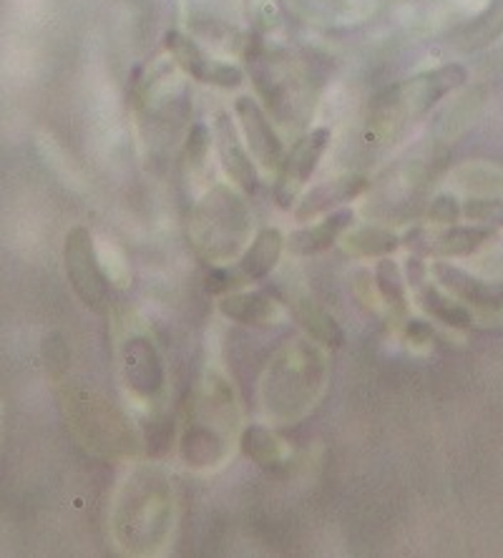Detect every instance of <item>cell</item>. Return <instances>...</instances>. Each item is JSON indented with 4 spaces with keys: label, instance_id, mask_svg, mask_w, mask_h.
I'll list each match as a JSON object with an SVG mask.
<instances>
[{
    "label": "cell",
    "instance_id": "obj_1",
    "mask_svg": "<svg viewBox=\"0 0 503 558\" xmlns=\"http://www.w3.org/2000/svg\"><path fill=\"white\" fill-rule=\"evenodd\" d=\"M468 81V71L460 63H445L435 71L418 73V76L400 81L375 98L370 106V126L373 131H398L416 124L433 111L441 98L456 92Z\"/></svg>",
    "mask_w": 503,
    "mask_h": 558
},
{
    "label": "cell",
    "instance_id": "obj_2",
    "mask_svg": "<svg viewBox=\"0 0 503 558\" xmlns=\"http://www.w3.org/2000/svg\"><path fill=\"white\" fill-rule=\"evenodd\" d=\"M63 262L65 275H69V282L73 292L79 294V300L88 310L106 312V305H109V279L104 275L98 252L94 247V236L86 227H73L65 234Z\"/></svg>",
    "mask_w": 503,
    "mask_h": 558
},
{
    "label": "cell",
    "instance_id": "obj_3",
    "mask_svg": "<svg viewBox=\"0 0 503 558\" xmlns=\"http://www.w3.org/2000/svg\"><path fill=\"white\" fill-rule=\"evenodd\" d=\"M327 142L330 129H315L312 134L302 136L300 142L292 146V151L285 156V161L279 163V174L275 184V199L279 207H292L300 189L310 182L312 174H315L318 163L327 149Z\"/></svg>",
    "mask_w": 503,
    "mask_h": 558
},
{
    "label": "cell",
    "instance_id": "obj_4",
    "mask_svg": "<svg viewBox=\"0 0 503 558\" xmlns=\"http://www.w3.org/2000/svg\"><path fill=\"white\" fill-rule=\"evenodd\" d=\"M167 48L171 59H175L181 69L189 73V76L202 81V84H212L219 88H237L242 84L244 76L237 65L209 59V56L204 53L192 38L181 36L177 31L167 33Z\"/></svg>",
    "mask_w": 503,
    "mask_h": 558
},
{
    "label": "cell",
    "instance_id": "obj_5",
    "mask_svg": "<svg viewBox=\"0 0 503 558\" xmlns=\"http://www.w3.org/2000/svg\"><path fill=\"white\" fill-rule=\"evenodd\" d=\"M235 111L239 117V124H242L247 146H250L254 159L267 169L283 163V142H279L277 131L272 129L267 113L262 111V106L254 101L252 96H242L237 98Z\"/></svg>",
    "mask_w": 503,
    "mask_h": 558
},
{
    "label": "cell",
    "instance_id": "obj_6",
    "mask_svg": "<svg viewBox=\"0 0 503 558\" xmlns=\"http://www.w3.org/2000/svg\"><path fill=\"white\" fill-rule=\"evenodd\" d=\"M214 136H217V146H219V156L221 163H225V171L232 179L235 184H239L244 192H258V171H254L252 156L247 154V149L239 144V136L229 121L227 113H219L217 124H214Z\"/></svg>",
    "mask_w": 503,
    "mask_h": 558
},
{
    "label": "cell",
    "instance_id": "obj_7",
    "mask_svg": "<svg viewBox=\"0 0 503 558\" xmlns=\"http://www.w3.org/2000/svg\"><path fill=\"white\" fill-rule=\"evenodd\" d=\"M366 189H368L366 177L350 174V177L333 179V182H325V184L312 189V192L302 199L300 207H297L295 217H297V221H310L318 215H323V211L340 207V204H345V202L358 199Z\"/></svg>",
    "mask_w": 503,
    "mask_h": 558
},
{
    "label": "cell",
    "instance_id": "obj_8",
    "mask_svg": "<svg viewBox=\"0 0 503 558\" xmlns=\"http://www.w3.org/2000/svg\"><path fill=\"white\" fill-rule=\"evenodd\" d=\"M433 275L439 282L448 287L456 298L471 302V305L481 307H501L503 305V282H483V279L471 277L464 269L445 265V262H435Z\"/></svg>",
    "mask_w": 503,
    "mask_h": 558
},
{
    "label": "cell",
    "instance_id": "obj_9",
    "mask_svg": "<svg viewBox=\"0 0 503 558\" xmlns=\"http://www.w3.org/2000/svg\"><path fill=\"white\" fill-rule=\"evenodd\" d=\"M352 221H356V215H352V211H348V209L335 211V215H330L327 219H323L315 227H304V229H297V232H292L290 250H292V254H302V257H308V254L325 252L327 247H333V242L352 225Z\"/></svg>",
    "mask_w": 503,
    "mask_h": 558
},
{
    "label": "cell",
    "instance_id": "obj_10",
    "mask_svg": "<svg viewBox=\"0 0 503 558\" xmlns=\"http://www.w3.org/2000/svg\"><path fill=\"white\" fill-rule=\"evenodd\" d=\"M283 247L285 240L279 229H262V232L254 236L252 247L247 250L242 262H239V275L244 279H252V282L265 279L272 269L277 267L279 257H283Z\"/></svg>",
    "mask_w": 503,
    "mask_h": 558
},
{
    "label": "cell",
    "instance_id": "obj_11",
    "mask_svg": "<svg viewBox=\"0 0 503 558\" xmlns=\"http://www.w3.org/2000/svg\"><path fill=\"white\" fill-rule=\"evenodd\" d=\"M219 310L221 315L242 325H267L270 319L275 317V302L258 292L227 294V298L219 302Z\"/></svg>",
    "mask_w": 503,
    "mask_h": 558
},
{
    "label": "cell",
    "instance_id": "obj_12",
    "mask_svg": "<svg viewBox=\"0 0 503 558\" xmlns=\"http://www.w3.org/2000/svg\"><path fill=\"white\" fill-rule=\"evenodd\" d=\"M503 36V0H491V5L471 21L458 36L460 51H478V48L491 46L493 40Z\"/></svg>",
    "mask_w": 503,
    "mask_h": 558
},
{
    "label": "cell",
    "instance_id": "obj_13",
    "mask_svg": "<svg viewBox=\"0 0 503 558\" xmlns=\"http://www.w3.org/2000/svg\"><path fill=\"white\" fill-rule=\"evenodd\" d=\"M297 319H300V325L318 342L330 344V348H340V344L345 342L343 327L337 325V319L330 315L325 307H320L318 302H312V300L297 302Z\"/></svg>",
    "mask_w": 503,
    "mask_h": 558
},
{
    "label": "cell",
    "instance_id": "obj_14",
    "mask_svg": "<svg viewBox=\"0 0 503 558\" xmlns=\"http://www.w3.org/2000/svg\"><path fill=\"white\" fill-rule=\"evenodd\" d=\"M398 236L381 227H362L345 236V250L356 254V257H381V254L398 250Z\"/></svg>",
    "mask_w": 503,
    "mask_h": 558
},
{
    "label": "cell",
    "instance_id": "obj_15",
    "mask_svg": "<svg viewBox=\"0 0 503 558\" xmlns=\"http://www.w3.org/2000/svg\"><path fill=\"white\" fill-rule=\"evenodd\" d=\"M148 342H134L129 357V380L134 383V388L144 396H152L161 388V371L156 363V355L152 348H146Z\"/></svg>",
    "mask_w": 503,
    "mask_h": 558
},
{
    "label": "cell",
    "instance_id": "obj_16",
    "mask_svg": "<svg viewBox=\"0 0 503 558\" xmlns=\"http://www.w3.org/2000/svg\"><path fill=\"white\" fill-rule=\"evenodd\" d=\"M420 305H423L435 319H441L443 325L451 327H471L474 317L464 305H456V302L443 298V294L435 290V287H423L420 290Z\"/></svg>",
    "mask_w": 503,
    "mask_h": 558
},
{
    "label": "cell",
    "instance_id": "obj_17",
    "mask_svg": "<svg viewBox=\"0 0 503 558\" xmlns=\"http://www.w3.org/2000/svg\"><path fill=\"white\" fill-rule=\"evenodd\" d=\"M242 450L247 458H252L254 463L265 468L277 465L283 461V446H279V440L270 430L260 428V425H252V428L244 430Z\"/></svg>",
    "mask_w": 503,
    "mask_h": 558
},
{
    "label": "cell",
    "instance_id": "obj_18",
    "mask_svg": "<svg viewBox=\"0 0 503 558\" xmlns=\"http://www.w3.org/2000/svg\"><path fill=\"white\" fill-rule=\"evenodd\" d=\"M491 236V229H460L453 227L448 232L441 234L439 240L433 242L431 252L439 254H471L474 250L481 247V244Z\"/></svg>",
    "mask_w": 503,
    "mask_h": 558
},
{
    "label": "cell",
    "instance_id": "obj_19",
    "mask_svg": "<svg viewBox=\"0 0 503 558\" xmlns=\"http://www.w3.org/2000/svg\"><path fill=\"white\" fill-rule=\"evenodd\" d=\"M375 282H378V290H381L387 305L395 307L398 312H406V307H408L406 279H403L400 267L395 265L393 259H383L381 265H378Z\"/></svg>",
    "mask_w": 503,
    "mask_h": 558
},
{
    "label": "cell",
    "instance_id": "obj_20",
    "mask_svg": "<svg viewBox=\"0 0 503 558\" xmlns=\"http://www.w3.org/2000/svg\"><path fill=\"white\" fill-rule=\"evenodd\" d=\"M209 154V129L204 124H194L187 138V161L192 169H202Z\"/></svg>",
    "mask_w": 503,
    "mask_h": 558
},
{
    "label": "cell",
    "instance_id": "obj_21",
    "mask_svg": "<svg viewBox=\"0 0 503 558\" xmlns=\"http://www.w3.org/2000/svg\"><path fill=\"white\" fill-rule=\"evenodd\" d=\"M46 360L48 367H53V371H63L65 363H69V350H65L59 335H51V338L46 340Z\"/></svg>",
    "mask_w": 503,
    "mask_h": 558
},
{
    "label": "cell",
    "instance_id": "obj_22",
    "mask_svg": "<svg viewBox=\"0 0 503 558\" xmlns=\"http://www.w3.org/2000/svg\"><path fill=\"white\" fill-rule=\"evenodd\" d=\"M458 217V207H456V199H451V196H439L431 209V219L433 221H441V225H453Z\"/></svg>",
    "mask_w": 503,
    "mask_h": 558
},
{
    "label": "cell",
    "instance_id": "obj_23",
    "mask_svg": "<svg viewBox=\"0 0 503 558\" xmlns=\"http://www.w3.org/2000/svg\"><path fill=\"white\" fill-rule=\"evenodd\" d=\"M431 327H428L426 323H420V319H416V323L408 325V338L414 342H426L431 340Z\"/></svg>",
    "mask_w": 503,
    "mask_h": 558
}]
</instances>
